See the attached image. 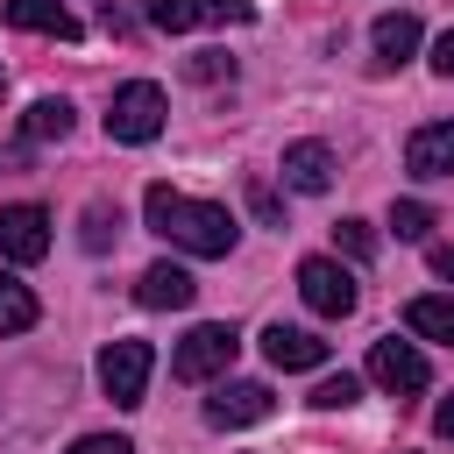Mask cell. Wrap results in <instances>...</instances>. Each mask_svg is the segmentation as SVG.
Returning a JSON list of instances; mask_svg holds the SVG:
<instances>
[{"mask_svg": "<svg viewBox=\"0 0 454 454\" xmlns=\"http://www.w3.org/2000/svg\"><path fill=\"white\" fill-rule=\"evenodd\" d=\"M114 227H121V220H114V206H85V248H106V241H114Z\"/></svg>", "mask_w": 454, "mask_h": 454, "instance_id": "24", "label": "cell"}, {"mask_svg": "<svg viewBox=\"0 0 454 454\" xmlns=\"http://www.w3.org/2000/svg\"><path fill=\"white\" fill-rule=\"evenodd\" d=\"M135 298H142L149 312H184V305L199 298V284H192L184 262H149V270L135 277Z\"/></svg>", "mask_w": 454, "mask_h": 454, "instance_id": "10", "label": "cell"}, {"mask_svg": "<svg viewBox=\"0 0 454 454\" xmlns=\"http://www.w3.org/2000/svg\"><path fill=\"white\" fill-rule=\"evenodd\" d=\"M149 369H156L149 340H106V348H99V390H106L121 411H135V404H142V390H149Z\"/></svg>", "mask_w": 454, "mask_h": 454, "instance_id": "5", "label": "cell"}, {"mask_svg": "<svg viewBox=\"0 0 454 454\" xmlns=\"http://www.w3.org/2000/svg\"><path fill=\"white\" fill-rule=\"evenodd\" d=\"M426 227H433V206L426 199H397L390 206V234L397 241H426Z\"/></svg>", "mask_w": 454, "mask_h": 454, "instance_id": "19", "label": "cell"}, {"mask_svg": "<svg viewBox=\"0 0 454 454\" xmlns=\"http://www.w3.org/2000/svg\"><path fill=\"white\" fill-rule=\"evenodd\" d=\"M369 43H376V64H390V71H397V64L419 50V21H411V14H376Z\"/></svg>", "mask_w": 454, "mask_h": 454, "instance_id": "16", "label": "cell"}, {"mask_svg": "<svg viewBox=\"0 0 454 454\" xmlns=\"http://www.w3.org/2000/svg\"><path fill=\"white\" fill-rule=\"evenodd\" d=\"M433 277H447V284H454V241H440V248H433Z\"/></svg>", "mask_w": 454, "mask_h": 454, "instance_id": "29", "label": "cell"}, {"mask_svg": "<svg viewBox=\"0 0 454 454\" xmlns=\"http://www.w3.org/2000/svg\"><path fill=\"white\" fill-rule=\"evenodd\" d=\"M270 411H277L270 383H220V390L206 397V426H220V433H234V426H255V419H270Z\"/></svg>", "mask_w": 454, "mask_h": 454, "instance_id": "9", "label": "cell"}, {"mask_svg": "<svg viewBox=\"0 0 454 454\" xmlns=\"http://www.w3.org/2000/svg\"><path fill=\"white\" fill-rule=\"evenodd\" d=\"M0 92H7V71H0Z\"/></svg>", "mask_w": 454, "mask_h": 454, "instance_id": "30", "label": "cell"}, {"mask_svg": "<svg viewBox=\"0 0 454 454\" xmlns=\"http://www.w3.org/2000/svg\"><path fill=\"white\" fill-rule=\"evenodd\" d=\"M142 21L163 35L184 28H227V21H255V0H142Z\"/></svg>", "mask_w": 454, "mask_h": 454, "instance_id": "3", "label": "cell"}, {"mask_svg": "<svg viewBox=\"0 0 454 454\" xmlns=\"http://www.w3.org/2000/svg\"><path fill=\"white\" fill-rule=\"evenodd\" d=\"M241 199H248V213H255L262 227H284V199H277V184H270V177H248V184H241Z\"/></svg>", "mask_w": 454, "mask_h": 454, "instance_id": "20", "label": "cell"}, {"mask_svg": "<svg viewBox=\"0 0 454 454\" xmlns=\"http://www.w3.org/2000/svg\"><path fill=\"white\" fill-rule=\"evenodd\" d=\"M99 21H106V35H128V28H135V21H128V14H121V7H114V0H106V7H99Z\"/></svg>", "mask_w": 454, "mask_h": 454, "instance_id": "28", "label": "cell"}, {"mask_svg": "<svg viewBox=\"0 0 454 454\" xmlns=\"http://www.w3.org/2000/svg\"><path fill=\"white\" fill-rule=\"evenodd\" d=\"M71 454H135V440H121V433H85Z\"/></svg>", "mask_w": 454, "mask_h": 454, "instance_id": "25", "label": "cell"}, {"mask_svg": "<svg viewBox=\"0 0 454 454\" xmlns=\"http://www.w3.org/2000/svg\"><path fill=\"white\" fill-rule=\"evenodd\" d=\"M333 241H340L355 262H369V255H376V227H369V220H340V227H333Z\"/></svg>", "mask_w": 454, "mask_h": 454, "instance_id": "23", "label": "cell"}, {"mask_svg": "<svg viewBox=\"0 0 454 454\" xmlns=\"http://www.w3.org/2000/svg\"><path fill=\"white\" fill-rule=\"evenodd\" d=\"M433 433H440V440H454V397H440V404H433Z\"/></svg>", "mask_w": 454, "mask_h": 454, "instance_id": "27", "label": "cell"}, {"mask_svg": "<svg viewBox=\"0 0 454 454\" xmlns=\"http://www.w3.org/2000/svg\"><path fill=\"white\" fill-rule=\"evenodd\" d=\"M277 170H284V184H291V192H305V199H319V192L333 184V149H326V142H291Z\"/></svg>", "mask_w": 454, "mask_h": 454, "instance_id": "12", "label": "cell"}, {"mask_svg": "<svg viewBox=\"0 0 454 454\" xmlns=\"http://www.w3.org/2000/svg\"><path fill=\"white\" fill-rule=\"evenodd\" d=\"M106 135L114 142H156L163 135V85H149V78H128V85H114V99H106Z\"/></svg>", "mask_w": 454, "mask_h": 454, "instance_id": "2", "label": "cell"}, {"mask_svg": "<svg viewBox=\"0 0 454 454\" xmlns=\"http://www.w3.org/2000/svg\"><path fill=\"white\" fill-rule=\"evenodd\" d=\"M21 135H28V142H64V135H71V99H50V92H43V99L28 106Z\"/></svg>", "mask_w": 454, "mask_h": 454, "instance_id": "18", "label": "cell"}, {"mask_svg": "<svg viewBox=\"0 0 454 454\" xmlns=\"http://www.w3.org/2000/svg\"><path fill=\"white\" fill-rule=\"evenodd\" d=\"M433 71H440V78H454V28L433 43Z\"/></svg>", "mask_w": 454, "mask_h": 454, "instance_id": "26", "label": "cell"}, {"mask_svg": "<svg viewBox=\"0 0 454 454\" xmlns=\"http://www.w3.org/2000/svg\"><path fill=\"white\" fill-rule=\"evenodd\" d=\"M142 220H149V234H163L170 248H184V255H234V241H241V227H234V213L227 206H206V199H184V192H170V184H149L142 192Z\"/></svg>", "mask_w": 454, "mask_h": 454, "instance_id": "1", "label": "cell"}, {"mask_svg": "<svg viewBox=\"0 0 454 454\" xmlns=\"http://www.w3.org/2000/svg\"><path fill=\"white\" fill-rule=\"evenodd\" d=\"M404 170L411 177H454V121H426L404 142Z\"/></svg>", "mask_w": 454, "mask_h": 454, "instance_id": "11", "label": "cell"}, {"mask_svg": "<svg viewBox=\"0 0 454 454\" xmlns=\"http://www.w3.org/2000/svg\"><path fill=\"white\" fill-rule=\"evenodd\" d=\"M184 78H199V85H234V57L199 50V57H184Z\"/></svg>", "mask_w": 454, "mask_h": 454, "instance_id": "21", "label": "cell"}, {"mask_svg": "<svg viewBox=\"0 0 454 454\" xmlns=\"http://www.w3.org/2000/svg\"><path fill=\"white\" fill-rule=\"evenodd\" d=\"M298 298H305L319 319H348V312L362 305L355 270H340L333 255H305V262H298Z\"/></svg>", "mask_w": 454, "mask_h": 454, "instance_id": "4", "label": "cell"}, {"mask_svg": "<svg viewBox=\"0 0 454 454\" xmlns=\"http://www.w3.org/2000/svg\"><path fill=\"white\" fill-rule=\"evenodd\" d=\"M28 326H35V291L14 270H0V333H28Z\"/></svg>", "mask_w": 454, "mask_h": 454, "instance_id": "17", "label": "cell"}, {"mask_svg": "<svg viewBox=\"0 0 454 454\" xmlns=\"http://www.w3.org/2000/svg\"><path fill=\"white\" fill-rule=\"evenodd\" d=\"M312 404H319V411H348V404H362V383L340 369V376H326V383L312 390Z\"/></svg>", "mask_w": 454, "mask_h": 454, "instance_id": "22", "label": "cell"}, {"mask_svg": "<svg viewBox=\"0 0 454 454\" xmlns=\"http://www.w3.org/2000/svg\"><path fill=\"white\" fill-rule=\"evenodd\" d=\"M262 355H270V369H319L326 362V340L277 319V326H262Z\"/></svg>", "mask_w": 454, "mask_h": 454, "instance_id": "13", "label": "cell"}, {"mask_svg": "<svg viewBox=\"0 0 454 454\" xmlns=\"http://www.w3.org/2000/svg\"><path fill=\"white\" fill-rule=\"evenodd\" d=\"M369 376H376V383H383L390 397H419V390L433 383V369H426V355H419L411 340H397V333L369 348Z\"/></svg>", "mask_w": 454, "mask_h": 454, "instance_id": "7", "label": "cell"}, {"mask_svg": "<svg viewBox=\"0 0 454 454\" xmlns=\"http://www.w3.org/2000/svg\"><path fill=\"white\" fill-rule=\"evenodd\" d=\"M234 326H192L184 340H177V355H170V376L177 383H213V376H227V362H234Z\"/></svg>", "mask_w": 454, "mask_h": 454, "instance_id": "6", "label": "cell"}, {"mask_svg": "<svg viewBox=\"0 0 454 454\" xmlns=\"http://www.w3.org/2000/svg\"><path fill=\"white\" fill-rule=\"evenodd\" d=\"M404 326H411L419 340H447V348H454V291L411 298V305H404Z\"/></svg>", "mask_w": 454, "mask_h": 454, "instance_id": "15", "label": "cell"}, {"mask_svg": "<svg viewBox=\"0 0 454 454\" xmlns=\"http://www.w3.org/2000/svg\"><path fill=\"white\" fill-rule=\"evenodd\" d=\"M0 14L28 35H57V43H78V14L64 0H0Z\"/></svg>", "mask_w": 454, "mask_h": 454, "instance_id": "14", "label": "cell"}, {"mask_svg": "<svg viewBox=\"0 0 454 454\" xmlns=\"http://www.w3.org/2000/svg\"><path fill=\"white\" fill-rule=\"evenodd\" d=\"M43 255H50V213L0 206V262H43Z\"/></svg>", "mask_w": 454, "mask_h": 454, "instance_id": "8", "label": "cell"}]
</instances>
